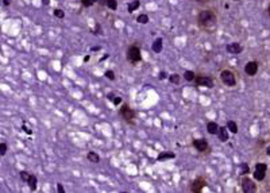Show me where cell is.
I'll use <instances>...</instances> for the list:
<instances>
[{"instance_id":"7c38bea8","label":"cell","mask_w":270,"mask_h":193,"mask_svg":"<svg viewBox=\"0 0 270 193\" xmlns=\"http://www.w3.org/2000/svg\"><path fill=\"white\" fill-rule=\"evenodd\" d=\"M219 124L216 123V122H208L207 123V131L211 135H217V132H219Z\"/></svg>"},{"instance_id":"52a82bcc","label":"cell","mask_w":270,"mask_h":193,"mask_svg":"<svg viewBox=\"0 0 270 193\" xmlns=\"http://www.w3.org/2000/svg\"><path fill=\"white\" fill-rule=\"evenodd\" d=\"M242 189L245 193H254L257 192V185L254 184V181L251 178L243 176L242 178Z\"/></svg>"},{"instance_id":"8d00e7d4","label":"cell","mask_w":270,"mask_h":193,"mask_svg":"<svg viewBox=\"0 0 270 193\" xmlns=\"http://www.w3.org/2000/svg\"><path fill=\"white\" fill-rule=\"evenodd\" d=\"M42 4L43 6H49L50 4V0H42Z\"/></svg>"},{"instance_id":"603a6c76","label":"cell","mask_w":270,"mask_h":193,"mask_svg":"<svg viewBox=\"0 0 270 193\" xmlns=\"http://www.w3.org/2000/svg\"><path fill=\"white\" fill-rule=\"evenodd\" d=\"M250 172V168H249V165H247L246 162H242L240 163V174L242 176H246L247 173Z\"/></svg>"},{"instance_id":"484cf974","label":"cell","mask_w":270,"mask_h":193,"mask_svg":"<svg viewBox=\"0 0 270 193\" xmlns=\"http://www.w3.org/2000/svg\"><path fill=\"white\" fill-rule=\"evenodd\" d=\"M19 174H20V180L23 181V182H27V181H28V177H30V173H27L26 170H22Z\"/></svg>"},{"instance_id":"d590c367","label":"cell","mask_w":270,"mask_h":193,"mask_svg":"<svg viewBox=\"0 0 270 193\" xmlns=\"http://www.w3.org/2000/svg\"><path fill=\"white\" fill-rule=\"evenodd\" d=\"M11 2H12V0H3V4H4V6H10Z\"/></svg>"},{"instance_id":"8992f818","label":"cell","mask_w":270,"mask_h":193,"mask_svg":"<svg viewBox=\"0 0 270 193\" xmlns=\"http://www.w3.org/2000/svg\"><path fill=\"white\" fill-rule=\"evenodd\" d=\"M195 84L197 85V87H205V88H208V89H212V88H213V80H212V77L204 76V74H199V76H196Z\"/></svg>"},{"instance_id":"8fae6325","label":"cell","mask_w":270,"mask_h":193,"mask_svg":"<svg viewBox=\"0 0 270 193\" xmlns=\"http://www.w3.org/2000/svg\"><path fill=\"white\" fill-rule=\"evenodd\" d=\"M225 50H227L228 53H231V54H239L240 51L243 50V47H242V45L240 43L234 42V43L227 45V46H225Z\"/></svg>"},{"instance_id":"74e56055","label":"cell","mask_w":270,"mask_h":193,"mask_svg":"<svg viewBox=\"0 0 270 193\" xmlns=\"http://www.w3.org/2000/svg\"><path fill=\"white\" fill-rule=\"evenodd\" d=\"M99 4H100V6H105L107 4V0H99Z\"/></svg>"},{"instance_id":"ee69618b","label":"cell","mask_w":270,"mask_h":193,"mask_svg":"<svg viewBox=\"0 0 270 193\" xmlns=\"http://www.w3.org/2000/svg\"><path fill=\"white\" fill-rule=\"evenodd\" d=\"M269 14H270V6H269Z\"/></svg>"},{"instance_id":"83f0119b","label":"cell","mask_w":270,"mask_h":193,"mask_svg":"<svg viewBox=\"0 0 270 193\" xmlns=\"http://www.w3.org/2000/svg\"><path fill=\"white\" fill-rule=\"evenodd\" d=\"M6 154H7V143L2 142V143H0V155H2V157H4Z\"/></svg>"},{"instance_id":"60d3db41","label":"cell","mask_w":270,"mask_h":193,"mask_svg":"<svg viewBox=\"0 0 270 193\" xmlns=\"http://www.w3.org/2000/svg\"><path fill=\"white\" fill-rule=\"evenodd\" d=\"M92 50H93V51H97V50H100V46H95V47H92Z\"/></svg>"},{"instance_id":"5bb4252c","label":"cell","mask_w":270,"mask_h":193,"mask_svg":"<svg viewBox=\"0 0 270 193\" xmlns=\"http://www.w3.org/2000/svg\"><path fill=\"white\" fill-rule=\"evenodd\" d=\"M176 158V154L172 151H165V153H160L157 155V161H166V159H173Z\"/></svg>"},{"instance_id":"d6a6232c","label":"cell","mask_w":270,"mask_h":193,"mask_svg":"<svg viewBox=\"0 0 270 193\" xmlns=\"http://www.w3.org/2000/svg\"><path fill=\"white\" fill-rule=\"evenodd\" d=\"M95 32H96V35H97V32H99V34L101 35V27H100V26H99V24L96 26V30H95Z\"/></svg>"},{"instance_id":"3957f363","label":"cell","mask_w":270,"mask_h":193,"mask_svg":"<svg viewBox=\"0 0 270 193\" xmlns=\"http://www.w3.org/2000/svg\"><path fill=\"white\" fill-rule=\"evenodd\" d=\"M127 59L132 64H138V62L142 59V55H140V49L136 45H131L130 47L127 49Z\"/></svg>"},{"instance_id":"2e32d148","label":"cell","mask_w":270,"mask_h":193,"mask_svg":"<svg viewBox=\"0 0 270 193\" xmlns=\"http://www.w3.org/2000/svg\"><path fill=\"white\" fill-rule=\"evenodd\" d=\"M28 187H30V189L32 192L36 191V185H38V178H36L34 174H30V177H28V181H27Z\"/></svg>"},{"instance_id":"9c48e42d","label":"cell","mask_w":270,"mask_h":193,"mask_svg":"<svg viewBox=\"0 0 270 193\" xmlns=\"http://www.w3.org/2000/svg\"><path fill=\"white\" fill-rule=\"evenodd\" d=\"M207 185V181L204 180L203 177H199L196 178V180L192 182V187H191V191L195 192V193H200L203 191V188H204Z\"/></svg>"},{"instance_id":"7bdbcfd3","label":"cell","mask_w":270,"mask_h":193,"mask_svg":"<svg viewBox=\"0 0 270 193\" xmlns=\"http://www.w3.org/2000/svg\"><path fill=\"white\" fill-rule=\"evenodd\" d=\"M105 58H108V54H104V57H103V58H101V61H104V59H105Z\"/></svg>"},{"instance_id":"4dcf8cb0","label":"cell","mask_w":270,"mask_h":193,"mask_svg":"<svg viewBox=\"0 0 270 193\" xmlns=\"http://www.w3.org/2000/svg\"><path fill=\"white\" fill-rule=\"evenodd\" d=\"M158 79H160L161 81L165 80V79H168V74H166V72H161L160 74H158Z\"/></svg>"},{"instance_id":"7402d4cb","label":"cell","mask_w":270,"mask_h":193,"mask_svg":"<svg viewBox=\"0 0 270 193\" xmlns=\"http://www.w3.org/2000/svg\"><path fill=\"white\" fill-rule=\"evenodd\" d=\"M180 80H181V77H180V74H177V73H173V74H170L169 76V81L172 84H180Z\"/></svg>"},{"instance_id":"1f68e13d","label":"cell","mask_w":270,"mask_h":193,"mask_svg":"<svg viewBox=\"0 0 270 193\" xmlns=\"http://www.w3.org/2000/svg\"><path fill=\"white\" fill-rule=\"evenodd\" d=\"M57 191L58 193H65V189L62 187V184H57Z\"/></svg>"},{"instance_id":"f546056e","label":"cell","mask_w":270,"mask_h":193,"mask_svg":"<svg viewBox=\"0 0 270 193\" xmlns=\"http://www.w3.org/2000/svg\"><path fill=\"white\" fill-rule=\"evenodd\" d=\"M112 103L115 104V105H119V104L123 103V99L119 97V96H115V97H114V100H112Z\"/></svg>"},{"instance_id":"4316f807","label":"cell","mask_w":270,"mask_h":193,"mask_svg":"<svg viewBox=\"0 0 270 193\" xmlns=\"http://www.w3.org/2000/svg\"><path fill=\"white\" fill-rule=\"evenodd\" d=\"M96 2H99V0H81V4L84 7H92Z\"/></svg>"},{"instance_id":"f1b7e54d","label":"cell","mask_w":270,"mask_h":193,"mask_svg":"<svg viewBox=\"0 0 270 193\" xmlns=\"http://www.w3.org/2000/svg\"><path fill=\"white\" fill-rule=\"evenodd\" d=\"M104 76H105L108 80H111V81H114V80H115V73H114L112 70H107V72L104 73Z\"/></svg>"},{"instance_id":"4fadbf2b","label":"cell","mask_w":270,"mask_h":193,"mask_svg":"<svg viewBox=\"0 0 270 193\" xmlns=\"http://www.w3.org/2000/svg\"><path fill=\"white\" fill-rule=\"evenodd\" d=\"M162 47H164V41L162 38H157L153 42V46H151V49H153L154 53H161L162 51Z\"/></svg>"},{"instance_id":"e575fe53","label":"cell","mask_w":270,"mask_h":193,"mask_svg":"<svg viewBox=\"0 0 270 193\" xmlns=\"http://www.w3.org/2000/svg\"><path fill=\"white\" fill-rule=\"evenodd\" d=\"M114 97H115V96H114V93H108V95H107V99L111 100V101L114 100Z\"/></svg>"},{"instance_id":"ba28073f","label":"cell","mask_w":270,"mask_h":193,"mask_svg":"<svg viewBox=\"0 0 270 193\" xmlns=\"http://www.w3.org/2000/svg\"><path fill=\"white\" fill-rule=\"evenodd\" d=\"M192 144H193V147H195L196 150L199 151V153H205V151L209 148L208 140H207V139H204V138H197V139H193V140H192Z\"/></svg>"},{"instance_id":"9a60e30c","label":"cell","mask_w":270,"mask_h":193,"mask_svg":"<svg viewBox=\"0 0 270 193\" xmlns=\"http://www.w3.org/2000/svg\"><path fill=\"white\" fill-rule=\"evenodd\" d=\"M217 135H219V138H220L221 142H227L228 138H230L228 128H227V127H220V128H219V132H217Z\"/></svg>"},{"instance_id":"cb8c5ba5","label":"cell","mask_w":270,"mask_h":193,"mask_svg":"<svg viewBox=\"0 0 270 193\" xmlns=\"http://www.w3.org/2000/svg\"><path fill=\"white\" fill-rule=\"evenodd\" d=\"M105 6L108 7L109 10L115 11V10L118 8V2H116V0H107V4H105Z\"/></svg>"},{"instance_id":"e0dca14e","label":"cell","mask_w":270,"mask_h":193,"mask_svg":"<svg viewBox=\"0 0 270 193\" xmlns=\"http://www.w3.org/2000/svg\"><path fill=\"white\" fill-rule=\"evenodd\" d=\"M87 159L91 163H99L100 162V157H99L97 153H95V151H89V153L87 154Z\"/></svg>"},{"instance_id":"5b68a950","label":"cell","mask_w":270,"mask_h":193,"mask_svg":"<svg viewBox=\"0 0 270 193\" xmlns=\"http://www.w3.org/2000/svg\"><path fill=\"white\" fill-rule=\"evenodd\" d=\"M266 172H268V165H266V163H264V162H258L257 165H255L253 177H254L257 181H262V180H265Z\"/></svg>"},{"instance_id":"f35d334b","label":"cell","mask_w":270,"mask_h":193,"mask_svg":"<svg viewBox=\"0 0 270 193\" xmlns=\"http://www.w3.org/2000/svg\"><path fill=\"white\" fill-rule=\"evenodd\" d=\"M197 3H208V2H212V0H196Z\"/></svg>"},{"instance_id":"d4e9b609","label":"cell","mask_w":270,"mask_h":193,"mask_svg":"<svg viewBox=\"0 0 270 193\" xmlns=\"http://www.w3.org/2000/svg\"><path fill=\"white\" fill-rule=\"evenodd\" d=\"M54 16L58 18V19H64V18H65V12L61 8H55L54 10Z\"/></svg>"},{"instance_id":"7a4b0ae2","label":"cell","mask_w":270,"mask_h":193,"mask_svg":"<svg viewBox=\"0 0 270 193\" xmlns=\"http://www.w3.org/2000/svg\"><path fill=\"white\" fill-rule=\"evenodd\" d=\"M219 77H220L221 83H223L225 87H235V85H236V77H235V74L232 73L230 69L221 70Z\"/></svg>"},{"instance_id":"ac0fdd59","label":"cell","mask_w":270,"mask_h":193,"mask_svg":"<svg viewBox=\"0 0 270 193\" xmlns=\"http://www.w3.org/2000/svg\"><path fill=\"white\" fill-rule=\"evenodd\" d=\"M225 127L228 128V131L232 132V134H238V124L235 123L234 120H228L227 122V126Z\"/></svg>"},{"instance_id":"b9f144b4","label":"cell","mask_w":270,"mask_h":193,"mask_svg":"<svg viewBox=\"0 0 270 193\" xmlns=\"http://www.w3.org/2000/svg\"><path fill=\"white\" fill-rule=\"evenodd\" d=\"M266 154L270 157V146H268V148H266Z\"/></svg>"},{"instance_id":"d6986e66","label":"cell","mask_w":270,"mask_h":193,"mask_svg":"<svg viewBox=\"0 0 270 193\" xmlns=\"http://www.w3.org/2000/svg\"><path fill=\"white\" fill-rule=\"evenodd\" d=\"M139 6H140V2L139 0H134V2H131L130 4H128V7H127V10H128V12H134L135 10H138L139 8Z\"/></svg>"},{"instance_id":"f6af8a7d","label":"cell","mask_w":270,"mask_h":193,"mask_svg":"<svg viewBox=\"0 0 270 193\" xmlns=\"http://www.w3.org/2000/svg\"><path fill=\"white\" fill-rule=\"evenodd\" d=\"M235 2H238V0H235Z\"/></svg>"},{"instance_id":"44dd1931","label":"cell","mask_w":270,"mask_h":193,"mask_svg":"<svg viewBox=\"0 0 270 193\" xmlns=\"http://www.w3.org/2000/svg\"><path fill=\"white\" fill-rule=\"evenodd\" d=\"M136 22L140 24H147L149 23V16H147L146 14H140L138 18H136Z\"/></svg>"},{"instance_id":"277c9868","label":"cell","mask_w":270,"mask_h":193,"mask_svg":"<svg viewBox=\"0 0 270 193\" xmlns=\"http://www.w3.org/2000/svg\"><path fill=\"white\" fill-rule=\"evenodd\" d=\"M119 112H120V116L124 119L126 122H128V123H132L134 122V119H135V111L131 108L128 104H123V105L120 107V109H119Z\"/></svg>"},{"instance_id":"ab89813d","label":"cell","mask_w":270,"mask_h":193,"mask_svg":"<svg viewBox=\"0 0 270 193\" xmlns=\"http://www.w3.org/2000/svg\"><path fill=\"white\" fill-rule=\"evenodd\" d=\"M89 59H91V57H89V55H85V57H84V61H85V62H88V61H89Z\"/></svg>"},{"instance_id":"6da1fadb","label":"cell","mask_w":270,"mask_h":193,"mask_svg":"<svg viewBox=\"0 0 270 193\" xmlns=\"http://www.w3.org/2000/svg\"><path fill=\"white\" fill-rule=\"evenodd\" d=\"M217 16L212 10H203L197 16V24L203 30H209L216 26Z\"/></svg>"},{"instance_id":"30bf717a","label":"cell","mask_w":270,"mask_h":193,"mask_svg":"<svg viewBox=\"0 0 270 193\" xmlns=\"http://www.w3.org/2000/svg\"><path fill=\"white\" fill-rule=\"evenodd\" d=\"M258 68H259V64L257 61H250L245 65V73L249 76H255L258 73Z\"/></svg>"},{"instance_id":"ffe728a7","label":"cell","mask_w":270,"mask_h":193,"mask_svg":"<svg viewBox=\"0 0 270 193\" xmlns=\"http://www.w3.org/2000/svg\"><path fill=\"white\" fill-rule=\"evenodd\" d=\"M184 79L191 83V81H195L196 74H195V72H192V70H186V72H184Z\"/></svg>"},{"instance_id":"836d02e7","label":"cell","mask_w":270,"mask_h":193,"mask_svg":"<svg viewBox=\"0 0 270 193\" xmlns=\"http://www.w3.org/2000/svg\"><path fill=\"white\" fill-rule=\"evenodd\" d=\"M22 128H23V130H24V131H26V132H27V134H28V135H30V134H31V130H28V128H27V127H26V126H24V124H23V126H22Z\"/></svg>"}]
</instances>
